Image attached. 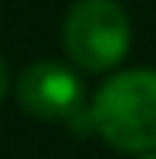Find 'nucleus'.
<instances>
[{"label": "nucleus", "mask_w": 156, "mask_h": 159, "mask_svg": "<svg viewBox=\"0 0 156 159\" xmlns=\"http://www.w3.org/2000/svg\"><path fill=\"white\" fill-rule=\"evenodd\" d=\"M95 135L119 152L156 149V68H129L98 85L92 105Z\"/></svg>", "instance_id": "nucleus-1"}, {"label": "nucleus", "mask_w": 156, "mask_h": 159, "mask_svg": "<svg viewBox=\"0 0 156 159\" xmlns=\"http://www.w3.org/2000/svg\"><path fill=\"white\" fill-rule=\"evenodd\" d=\"M14 92L21 108L41 122H68L85 105V85L78 81V75L68 64L48 58L27 64L14 81Z\"/></svg>", "instance_id": "nucleus-3"}, {"label": "nucleus", "mask_w": 156, "mask_h": 159, "mask_svg": "<svg viewBox=\"0 0 156 159\" xmlns=\"http://www.w3.org/2000/svg\"><path fill=\"white\" fill-rule=\"evenodd\" d=\"M64 54L82 71L119 68L132 44V24L119 0H75L61 24Z\"/></svg>", "instance_id": "nucleus-2"}, {"label": "nucleus", "mask_w": 156, "mask_h": 159, "mask_svg": "<svg viewBox=\"0 0 156 159\" xmlns=\"http://www.w3.org/2000/svg\"><path fill=\"white\" fill-rule=\"evenodd\" d=\"M136 159H156V149L153 152H143V156H136Z\"/></svg>", "instance_id": "nucleus-5"}, {"label": "nucleus", "mask_w": 156, "mask_h": 159, "mask_svg": "<svg viewBox=\"0 0 156 159\" xmlns=\"http://www.w3.org/2000/svg\"><path fill=\"white\" fill-rule=\"evenodd\" d=\"M7 88H10V75H7V64H3V58H0V102L7 98Z\"/></svg>", "instance_id": "nucleus-4"}]
</instances>
